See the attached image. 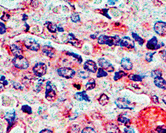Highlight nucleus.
Returning <instances> with one entry per match:
<instances>
[{
    "instance_id": "393cba45",
    "label": "nucleus",
    "mask_w": 166,
    "mask_h": 133,
    "mask_svg": "<svg viewBox=\"0 0 166 133\" xmlns=\"http://www.w3.org/2000/svg\"><path fill=\"white\" fill-rule=\"evenodd\" d=\"M127 76V73L126 72H125L124 71H123V70H118V71L117 72H115L114 73V78H113V79L114 80H118L120 79V78L124 77V76Z\"/></svg>"
},
{
    "instance_id": "f704fd0d",
    "label": "nucleus",
    "mask_w": 166,
    "mask_h": 133,
    "mask_svg": "<svg viewBox=\"0 0 166 133\" xmlns=\"http://www.w3.org/2000/svg\"><path fill=\"white\" fill-rule=\"evenodd\" d=\"M108 11H109V8H104V9H102L100 10V13H102L103 15L105 16V17L108 18L109 19H111L112 18H111L110 16L109 15V14L108 13Z\"/></svg>"
},
{
    "instance_id": "20e7f679",
    "label": "nucleus",
    "mask_w": 166,
    "mask_h": 133,
    "mask_svg": "<svg viewBox=\"0 0 166 133\" xmlns=\"http://www.w3.org/2000/svg\"><path fill=\"white\" fill-rule=\"evenodd\" d=\"M114 103L116 106L121 109H129L133 110V106L131 102L126 98L119 97L114 100Z\"/></svg>"
},
{
    "instance_id": "5701e85b",
    "label": "nucleus",
    "mask_w": 166,
    "mask_h": 133,
    "mask_svg": "<svg viewBox=\"0 0 166 133\" xmlns=\"http://www.w3.org/2000/svg\"><path fill=\"white\" fill-rule=\"evenodd\" d=\"M98 100L99 103H100L101 105L104 106L108 103L110 99H109V97L106 95V94L102 93L100 96H99Z\"/></svg>"
},
{
    "instance_id": "8fccbe9b",
    "label": "nucleus",
    "mask_w": 166,
    "mask_h": 133,
    "mask_svg": "<svg viewBox=\"0 0 166 133\" xmlns=\"http://www.w3.org/2000/svg\"><path fill=\"white\" fill-rule=\"evenodd\" d=\"M57 30H58V31H59V32H64V29H63V27H61V26H60V25H58Z\"/></svg>"
},
{
    "instance_id": "a18cd8bd",
    "label": "nucleus",
    "mask_w": 166,
    "mask_h": 133,
    "mask_svg": "<svg viewBox=\"0 0 166 133\" xmlns=\"http://www.w3.org/2000/svg\"><path fill=\"white\" fill-rule=\"evenodd\" d=\"M124 133H135V131L133 130V129L131 128L130 127H128V128L126 127L125 128H124Z\"/></svg>"
},
{
    "instance_id": "473e14b6",
    "label": "nucleus",
    "mask_w": 166,
    "mask_h": 133,
    "mask_svg": "<svg viewBox=\"0 0 166 133\" xmlns=\"http://www.w3.org/2000/svg\"><path fill=\"white\" fill-rule=\"evenodd\" d=\"M156 53V51L154 52H149V53H147L146 55H145V59L147 62H151L153 60V57L155 54Z\"/></svg>"
},
{
    "instance_id": "423d86ee",
    "label": "nucleus",
    "mask_w": 166,
    "mask_h": 133,
    "mask_svg": "<svg viewBox=\"0 0 166 133\" xmlns=\"http://www.w3.org/2000/svg\"><path fill=\"white\" fill-rule=\"evenodd\" d=\"M32 70H33V73L35 74V76L41 77L46 74L47 66L45 65V63H42V62H39L34 65Z\"/></svg>"
},
{
    "instance_id": "ea45409f",
    "label": "nucleus",
    "mask_w": 166,
    "mask_h": 133,
    "mask_svg": "<svg viewBox=\"0 0 166 133\" xmlns=\"http://www.w3.org/2000/svg\"><path fill=\"white\" fill-rule=\"evenodd\" d=\"M5 32H6V27H5V24L1 22V23H0V33H1V35H3V34L5 33Z\"/></svg>"
},
{
    "instance_id": "4c0bfd02",
    "label": "nucleus",
    "mask_w": 166,
    "mask_h": 133,
    "mask_svg": "<svg viewBox=\"0 0 166 133\" xmlns=\"http://www.w3.org/2000/svg\"><path fill=\"white\" fill-rule=\"evenodd\" d=\"M9 18H10L9 14L6 13V12H3V15H2V16L1 17V19L3 20V21H7L9 19Z\"/></svg>"
},
{
    "instance_id": "de8ad7c7",
    "label": "nucleus",
    "mask_w": 166,
    "mask_h": 133,
    "mask_svg": "<svg viewBox=\"0 0 166 133\" xmlns=\"http://www.w3.org/2000/svg\"><path fill=\"white\" fill-rule=\"evenodd\" d=\"M90 38L91 39H98V33H94V34H92V35H90Z\"/></svg>"
},
{
    "instance_id": "9d476101",
    "label": "nucleus",
    "mask_w": 166,
    "mask_h": 133,
    "mask_svg": "<svg viewBox=\"0 0 166 133\" xmlns=\"http://www.w3.org/2000/svg\"><path fill=\"white\" fill-rule=\"evenodd\" d=\"M98 63L100 68H102L103 69L107 70V72H112L114 71V66L112 65V64L108 60L106 59L105 58H100V59H98Z\"/></svg>"
},
{
    "instance_id": "49530a36",
    "label": "nucleus",
    "mask_w": 166,
    "mask_h": 133,
    "mask_svg": "<svg viewBox=\"0 0 166 133\" xmlns=\"http://www.w3.org/2000/svg\"><path fill=\"white\" fill-rule=\"evenodd\" d=\"M160 53H162V56H161L162 59L164 60L165 61H166V51H165V50H163V51H161Z\"/></svg>"
},
{
    "instance_id": "aec40b11",
    "label": "nucleus",
    "mask_w": 166,
    "mask_h": 133,
    "mask_svg": "<svg viewBox=\"0 0 166 133\" xmlns=\"http://www.w3.org/2000/svg\"><path fill=\"white\" fill-rule=\"evenodd\" d=\"M118 121L120 123L124 124L127 128L129 127V125L131 124V120L129 118L126 117L124 114H120V116L118 117Z\"/></svg>"
},
{
    "instance_id": "cd10ccee",
    "label": "nucleus",
    "mask_w": 166,
    "mask_h": 133,
    "mask_svg": "<svg viewBox=\"0 0 166 133\" xmlns=\"http://www.w3.org/2000/svg\"><path fill=\"white\" fill-rule=\"evenodd\" d=\"M129 78L131 80L135 82H141L142 81L143 77L141 75L139 74H131L130 75H129Z\"/></svg>"
},
{
    "instance_id": "f03ea898",
    "label": "nucleus",
    "mask_w": 166,
    "mask_h": 133,
    "mask_svg": "<svg viewBox=\"0 0 166 133\" xmlns=\"http://www.w3.org/2000/svg\"><path fill=\"white\" fill-rule=\"evenodd\" d=\"M12 63L16 68L21 70L27 69L29 66V61L23 55H19L15 57L12 60Z\"/></svg>"
},
{
    "instance_id": "2f4dec72",
    "label": "nucleus",
    "mask_w": 166,
    "mask_h": 133,
    "mask_svg": "<svg viewBox=\"0 0 166 133\" xmlns=\"http://www.w3.org/2000/svg\"><path fill=\"white\" fill-rule=\"evenodd\" d=\"M70 19L72 22L74 23H77V22H79L80 20V15L78 13H72L71 16H70Z\"/></svg>"
},
{
    "instance_id": "6ab92c4d",
    "label": "nucleus",
    "mask_w": 166,
    "mask_h": 133,
    "mask_svg": "<svg viewBox=\"0 0 166 133\" xmlns=\"http://www.w3.org/2000/svg\"><path fill=\"white\" fill-rule=\"evenodd\" d=\"M10 50H11V53L13 54V55H15V57L19 55H22V49L20 46L16 45V44H12L10 46Z\"/></svg>"
},
{
    "instance_id": "a19ab883",
    "label": "nucleus",
    "mask_w": 166,
    "mask_h": 133,
    "mask_svg": "<svg viewBox=\"0 0 166 133\" xmlns=\"http://www.w3.org/2000/svg\"><path fill=\"white\" fill-rule=\"evenodd\" d=\"M28 19V16L26 15V14H23V21L25 22V25L26 27V31H28L29 29V26L27 25V23H26V21H27Z\"/></svg>"
},
{
    "instance_id": "4be33fe9",
    "label": "nucleus",
    "mask_w": 166,
    "mask_h": 133,
    "mask_svg": "<svg viewBox=\"0 0 166 133\" xmlns=\"http://www.w3.org/2000/svg\"><path fill=\"white\" fill-rule=\"evenodd\" d=\"M45 25H46V29H48V31H49L50 33H54L58 31L57 30L58 25H56V23H54L50 21H46L45 23Z\"/></svg>"
},
{
    "instance_id": "7ed1b4c3",
    "label": "nucleus",
    "mask_w": 166,
    "mask_h": 133,
    "mask_svg": "<svg viewBox=\"0 0 166 133\" xmlns=\"http://www.w3.org/2000/svg\"><path fill=\"white\" fill-rule=\"evenodd\" d=\"M56 88L52 82L46 81L45 85V98L48 101H52L56 98Z\"/></svg>"
},
{
    "instance_id": "9b49d317",
    "label": "nucleus",
    "mask_w": 166,
    "mask_h": 133,
    "mask_svg": "<svg viewBox=\"0 0 166 133\" xmlns=\"http://www.w3.org/2000/svg\"><path fill=\"white\" fill-rule=\"evenodd\" d=\"M154 30L155 33L160 36L166 35V22L157 21L154 24Z\"/></svg>"
},
{
    "instance_id": "f3484780",
    "label": "nucleus",
    "mask_w": 166,
    "mask_h": 133,
    "mask_svg": "<svg viewBox=\"0 0 166 133\" xmlns=\"http://www.w3.org/2000/svg\"><path fill=\"white\" fill-rule=\"evenodd\" d=\"M120 65L124 69L126 70H130L133 68V64L131 63V60L126 57L122 58L120 61Z\"/></svg>"
},
{
    "instance_id": "5fc2aeb1",
    "label": "nucleus",
    "mask_w": 166,
    "mask_h": 133,
    "mask_svg": "<svg viewBox=\"0 0 166 133\" xmlns=\"http://www.w3.org/2000/svg\"><path fill=\"white\" fill-rule=\"evenodd\" d=\"M162 100H163V102H164V103L166 104V95L163 96V98H162Z\"/></svg>"
},
{
    "instance_id": "72a5a7b5",
    "label": "nucleus",
    "mask_w": 166,
    "mask_h": 133,
    "mask_svg": "<svg viewBox=\"0 0 166 133\" xmlns=\"http://www.w3.org/2000/svg\"><path fill=\"white\" fill-rule=\"evenodd\" d=\"M70 133H79L80 127L77 124H73L69 128Z\"/></svg>"
},
{
    "instance_id": "c03bdc74",
    "label": "nucleus",
    "mask_w": 166,
    "mask_h": 133,
    "mask_svg": "<svg viewBox=\"0 0 166 133\" xmlns=\"http://www.w3.org/2000/svg\"><path fill=\"white\" fill-rule=\"evenodd\" d=\"M151 100H152V102H154V103H155V104L159 103V98L157 96H155V95L151 96Z\"/></svg>"
},
{
    "instance_id": "6e6552de",
    "label": "nucleus",
    "mask_w": 166,
    "mask_h": 133,
    "mask_svg": "<svg viewBox=\"0 0 166 133\" xmlns=\"http://www.w3.org/2000/svg\"><path fill=\"white\" fill-rule=\"evenodd\" d=\"M4 118H5L8 123V126L7 128V131L8 132L12 126H13L14 122H15L16 120V113L15 110H13L11 112H6L5 116H4Z\"/></svg>"
},
{
    "instance_id": "2eb2a0df",
    "label": "nucleus",
    "mask_w": 166,
    "mask_h": 133,
    "mask_svg": "<svg viewBox=\"0 0 166 133\" xmlns=\"http://www.w3.org/2000/svg\"><path fill=\"white\" fill-rule=\"evenodd\" d=\"M42 52L48 57H53L55 54V49L52 46L45 45L42 46Z\"/></svg>"
},
{
    "instance_id": "a211bd4d",
    "label": "nucleus",
    "mask_w": 166,
    "mask_h": 133,
    "mask_svg": "<svg viewBox=\"0 0 166 133\" xmlns=\"http://www.w3.org/2000/svg\"><path fill=\"white\" fill-rule=\"evenodd\" d=\"M105 129L107 133H120V128H118V126L113 123L107 124Z\"/></svg>"
},
{
    "instance_id": "864d4df0",
    "label": "nucleus",
    "mask_w": 166,
    "mask_h": 133,
    "mask_svg": "<svg viewBox=\"0 0 166 133\" xmlns=\"http://www.w3.org/2000/svg\"><path fill=\"white\" fill-rule=\"evenodd\" d=\"M74 87H76V88H78V89H80V85H79V84H74Z\"/></svg>"
},
{
    "instance_id": "79ce46f5",
    "label": "nucleus",
    "mask_w": 166,
    "mask_h": 133,
    "mask_svg": "<svg viewBox=\"0 0 166 133\" xmlns=\"http://www.w3.org/2000/svg\"><path fill=\"white\" fill-rule=\"evenodd\" d=\"M156 133H166V129L162 126H157L156 130H155Z\"/></svg>"
},
{
    "instance_id": "c756f323",
    "label": "nucleus",
    "mask_w": 166,
    "mask_h": 133,
    "mask_svg": "<svg viewBox=\"0 0 166 133\" xmlns=\"http://www.w3.org/2000/svg\"><path fill=\"white\" fill-rule=\"evenodd\" d=\"M108 76V72H107L104 69H103L102 68H98V71H97L96 76L98 78L101 77H104V76Z\"/></svg>"
},
{
    "instance_id": "c9c22d12",
    "label": "nucleus",
    "mask_w": 166,
    "mask_h": 133,
    "mask_svg": "<svg viewBox=\"0 0 166 133\" xmlns=\"http://www.w3.org/2000/svg\"><path fill=\"white\" fill-rule=\"evenodd\" d=\"M81 133H96L94 128L91 127H85L82 129Z\"/></svg>"
},
{
    "instance_id": "412c9836",
    "label": "nucleus",
    "mask_w": 166,
    "mask_h": 133,
    "mask_svg": "<svg viewBox=\"0 0 166 133\" xmlns=\"http://www.w3.org/2000/svg\"><path fill=\"white\" fill-rule=\"evenodd\" d=\"M154 84L159 88L166 90V80L162 77L154 79Z\"/></svg>"
},
{
    "instance_id": "4468645a",
    "label": "nucleus",
    "mask_w": 166,
    "mask_h": 133,
    "mask_svg": "<svg viewBox=\"0 0 166 133\" xmlns=\"http://www.w3.org/2000/svg\"><path fill=\"white\" fill-rule=\"evenodd\" d=\"M67 43L71 44L76 47H80L82 44V42L79 39H76L74 34L71 33L68 34L67 36Z\"/></svg>"
},
{
    "instance_id": "c85d7f7f",
    "label": "nucleus",
    "mask_w": 166,
    "mask_h": 133,
    "mask_svg": "<svg viewBox=\"0 0 166 133\" xmlns=\"http://www.w3.org/2000/svg\"><path fill=\"white\" fill-rule=\"evenodd\" d=\"M66 54L67 55H69V56H72V57H73L75 58V59H77V61L78 62V63H82V58L80 55H78V54H76L74 53H72V52H69V51H67L66 52Z\"/></svg>"
},
{
    "instance_id": "39448f33",
    "label": "nucleus",
    "mask_w": 166,
    "mask_h": 133,
    "mask_svg": "<svg viewBox=\"0 0 166 133\" xmlns=\"http://www.w3.org/2000/svg\"><path fill=\"white\" fill-rule=\"evenodd\" d=\"M57 74L61 77L64 78H72L76 74V72L74 69L70 67H60L57 69Z\"/></svg>"
},
{
    "instance_id": "ddd939ff",
    "label": "nucleus",
    "mask_w": 166,
    "mask_h": 133,
    "mask_svg": "<svg viewBox=\"0 0 166 133\" xmlns=\"http://www.w3.org/2000/svg\"><path fill=\"white\" fill-rule=\"evenodd\" d=\"M119 46L131 49L135 47V43L133 40L131 39L130 37H127V36H125V37H123L121 39Z\"/></svg>"
},
{
    "instance_id": "09e8293b",
    "label": "nucleus",
    "mask_w": 166,
    "mask_h": 133,
    "mask_svg": "<svg viewBox=\"0 0 166 133\" xmlns=\"http://www.w3.org/2000/svg\"><path fill=\"white\" fill-rule=\"evenodd\" d=\"M39 133H53L52 130H50L49 129H43L41 131H40Z\"/></svg>"
},
{
    "instance_id": "58836bf2",
    "label": "nucleus",
    "mask_w": 166,
    "mask_h": 133,
    "mask_svg": "<svg viewBox=\"0 0 166 133\" xmlns=\"http://www.w3.org/2000/svg\"><path fill=\"white\" fill-rule=\"evenodd\" d=\"M12 85L13 86V87L16 88V89H19V90H23V88L21 84H20L19 82H15V81H12Z\"/></svg>"
},
{
    "instance_id": "dca6fc26",
    "label": "nucleus",
    "mask_w": 166,
    "mask_h": 133,
    "mask_svg": "<svg viewBox=\"0 0 166 133\" xmlns=\"http://www.w3.org/2000/svg\"><path fill=\"white\" fill-rule=\"evenodd\" d=\"M74 98L76 100H78V101H82V100H85V101L90 102V97L88 96V94L86 93L85 90H83L82 92H76L74 95Z\"/></svg>"
},
{
    "instance_id": "f257e3e1",
    "label": "nucleus",
    "mask_w": 166,
    "mask_h": 133,
    "mask_svg": "<svg viewBox=\"0 0 166 133\" xmlns=\"http://www.w3.org/2000/svg\"><path fill=\"white\" fill-rule=\"evenodd\" d=\"M121 39L118 35L107 36L100 35L98 38V43L100 45H107L108 46L119 45Z\"/></svg>"
},
{
    "instance_id": "e433bc0d",
    "label": "nucleus",
    "mask_w": 166,
    "mask_h": 133,
    "mask_svg": "<svg viewBox=\"0 0 166 133\" xmlns=\"http://www.w3.org/2000/svg\"><path fill=\"white\" fill-rule=\"evenodd\" d=\"M78 76H79L80 78L85 79V78L88 77L89 74L88 73V72L87 71H82V70H80V71H79V72H78Z\"/></svg>"
},
{
    "instance_id": "1a4fd4ad",
    "label": "nucleus",
    "mask_w": 166,
    "mask_h": 133,
    "mask_svg": "<svg viewBox=\"0 0 166 133\" xmlns=\"http://www.w3.org/2000/svg\"><path fill=\"white\" fill-rule=\"evenodd\" d=\"M163 45H164V44H163L162 42L159 43L157 38L154 36V37H153L151 39H149V41L147 42L146 47L147 49L153 50V51H154V50L159 49V48L163 47Z\"/></svg>"
},
{
    "instance_id": "7c9ffc66",
    "label": "nucleus",
    "mask_w": 166,
    "mask_h": 133,
    "mask_svg": "<svg viewBox=\"0 0 166 133\" xmlns=\"http://www.w3.org/2000/svg\"><path fill=\"white\" fill-rule=\"evenodd\" d=\"M21 109L23 112L27 113L28 114H32V112H33L31 106L27 105V104H24V105L22 106Z\"/></svg>"
},
{
    "instance_id": "bb28decb",
    "label": "nucleus",
    "mask_w": 166,
    "mask_h": 133,
    "mask_svg": "<svg viewBox=\"0 0 166 133\" xmlns=\"http://www.w3.org/2000/svg\"><path fill=\"white\" fill-rule=\"evenodd\" d=\"M151 77H153L154 79H156V78L161 77V76H162V72H161V70L159 69H155L151 71Z\"/></svg>"
},
{
    "instance_id": "b1692460",
    "label": "nucleus",
    "mask_w": 166,
    "mask_h": 133,
    "mask_svg": "<svg viewBox=\"0 0 166 133\" xmlns=\"http://www.w3.org/2000/svg\"><path fill=\"white\" fill-rule=\"evenodd\" d=\"M95 86H96V81H95V79H94V78H90V79L87 82L86 85H85V87H86V90H88L94 89Z\"/></svg>"
},
{
    "instance_id": "f8f14e48",
    "label": "nucleus",
    "mask_w": 166,
    "mask_h": 133,
    "mask_svg": "<svg viewBox=\"0 0 166 133\" xmlns=\"http://www.w3.org/2000/svg\"><path fill=\"white\" fill-rule=\"evenodd\" d=\"M83 68L86 71L93 72V73L98 71V69L96 63L92 60H87L86 61H85L83 65Z\"/></svg>"
},
{
    "instance_id": "a878e982",
    "label": "nucleus",
    "mask_w": 166,
    "mask_h": 133,
    "mask_svg": "<svg viewBox=\"0 0 166 133\" xmlns=\"http://www.w3.org/2000/svg\"><path fill=\"white\" fill-rule=\"evenodd\" d=\"M131 36H132L133 39H134L135 41H137V43H139V45H142L144 43V42H145L144 39H142V38H141L139 35H137V33L132 32V33H131Z\"/></svg>"
},
{
    "instance_id": "3c124183",
    "label": "nucleus",
    "mask_w": 166,
    "mask_h": 133,
    "mask_svg": "<svg viewBox=\"0 0 166 133\" xmlns=\"http://www.w3.org/2000/svg\"><path fill=\"white\" fill-rule=\"evenodd\" d=\"M31 5L32 6H33V7H37V6L35 5V3H38V1H31Z\"/></svg>"
},
{
    "instance_id": "603ef678",
    "label": "nucleus",
    "mask_w": 166,
    "mask_h": 133,
    "mask_svg": "<svg viewBox=\"0 0 166 133\" xmlns=\"http://www.w3.org/2000/svg\"><path fill=\"white\" fill-rule=\"evenodd\" d=\"M116 1H111V0H108V3L109 5H114L115 2H116Z\"/></svg>"
},
{
    "instance_id": "0eeeda50",
    "label": "nucleus",
    "mask_w": 166,
    "mask_h": 133,
    "mask_svg": "<svg viewBox=\"0 0 166 133\" xmlns=\"http://www.w3.org/2000/svg\"><path fill=\"white\" fill-rule=\"evenodd\" d=\"M24 45L27 49L33 51H38L40 49V44L33 38H29L24 41Z\"/></svg>"
},
{
    "instance_id": "37998d69",
    "label": "nucleus",
    "mask_w": 166,
    "mask_h": 133,
    "mask_svg": "<svg viewBox=\"0 0 166 133\" xmlns=\"http://www.w3.org/2000/svg\"><path fill=\"white\" fill-rule=\"evenodd\" d=\"M3 84V86H6L8 84V81L7 80H6L5 76H3V75L1 76V84Z\"/></svg>"
}]
</instances>
